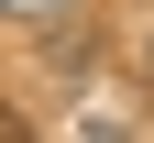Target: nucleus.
I'll return each mask as SVG.
<instances>
[{
  "label": "nucleus",
  "instance_id": "nucleus-1",
  "mask_svg": "<svg viewBox=\"0 0 154 143\" xmlns=\"http://www.w3.org/2000/svg\"><path fill=\"white\" fill-rule=\"evenodd\" d=\"M77 11H88V0H0V22H33V33L44 22H77Z\"/></svg>",
  "mask_w": 154,
  "mask_h": 143
}]
</instances>
